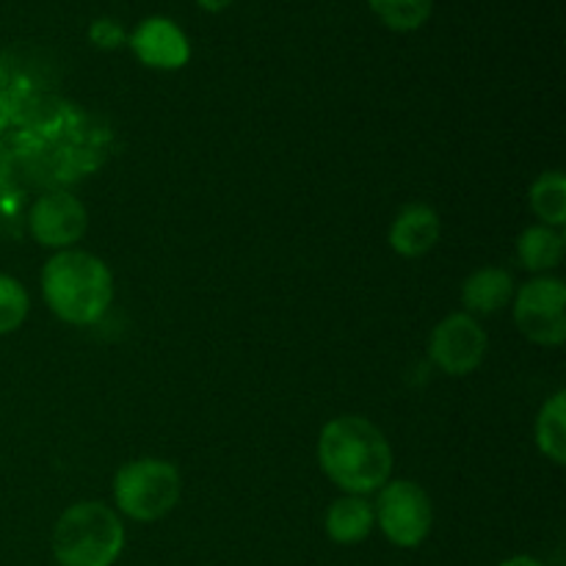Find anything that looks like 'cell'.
Here are the masks:
<instances>
[{"label": "cell", "mask_w": 566, "mask_h": 566, "mask_svg": "<svg viewBox=\"0 0 566 566\" xmlns=\"http://www.w3.org/2000/svg\"><path fill=\"white\" fill-rule=\"evenodd\" d=\"M429 354L448 376H468L486 354V335L468 313H453L431 332Z\"/></svg>", "instance_id": "52a82bcc"}, {"label": "cell", "mask_w": 566, "mask_h": 566, "mask_svg": "<svg viewBox=\"0 0 566 566\" xmlns=\"http://www.w3.org/2000/svg\"><path fill=\"white\" fill-rule=\"evenodd\" d=\"M197 3L202 6L205 11H224V9H230L235 0H197Z\"/></svg>", "instance_id": "d6986e66"}, {"label": "cell", "mask_w": 566, "mask_h": 566, "mask_svg": "<svg viewBox=\"0 0 566 566\" xmlns=\"http://www.w3.org/2000/svg\"><path fill=\"white\" fill-rule=\"evenodd\" d=\"M28 227L44 247L66 249L86 232V208L72 193H44L28 213Z\"/></svg>", "instance_id": "ba28073f"}, {"label": "cell", "mask_w": 566, "mask_h": 566, "mask_svg": "<svg viewBox=\"0 0 566 566\" xmlns=\"http://www.w3.org/2000/svg\"><path fill=\"white\" fill-rule=\"evenodd\" d=\"M321 470L348 495H370L390 481L392 451L370 420L346 415L324 426L318 440Z\"/></svg>", "instance_id": "6da1fadb"}, {"label": "cell", "mask_w": 566, "mask_h": 566, "mask_svg": "<svg viewBox=\"0 0 566 566\" xmlns=\"http://www.w3.org/2000/svg\"><path fill=\"white\" fill-rule=\"evenodd\" d=\"M374 531V506L363 495H346L326 512V534L337 545H357Z\"/></svg>", "instance_id": "7c38bea8"}, {"label": "cell", "mask_w": 566, "mask_h": 566, "mask_svg": "<svg viewBox=\"0 0 566 566\" xmlns=\"http://www.w3.org/2000/svg\"><path fill=\"white\" fill-rule=\"evenodd\" d=\"M130 48L153 70H180L191 59V44L182 28L166 17H149L130 33Z\"/></svg>", "instance_id": "9c48e42d"}, {"label": "cell", "mask_w": 566, "mask_h": 566, "mask_svg": "<svg viewBox=\"0 0 566 566\" xmlns=\"http://www.w3.org/2000/svg\"><path fill=\"white\" fill-rule=\"evenodd\" d=\"M88 39H92L97 48L114 50L125 42V31H122L119 22L114 20H94L92 28H88Z\"/></svg>", "instance_id": "ac0fdd59"}, {"label": "cell", "mask_w": 566, "mask_h": 566, "mask_svg": "<svg viewBox=\"0 0 566 566\" xmlns=\"http://www.w3.org/2000/svg\"><path fill=\"white\" fill-rule=\"evenodd\" d=\"M42 296L66 324H97L114 298V276L108 265L94 254L81 249H61L44 263Z\"/></svg>", "instance_id": "7a4b0ae2"}, {"label": "cell", "mask_w": 566, "mask_h": 566, "mask_svg": "<svg viewBox=\"0 0 566 566\" xmlns=\"http://www.w3.org/2000/svg\"><path fill=\"white\" fill-rule=\"evenodd\" d=\"M520 260L528 271L556 269L564 258V235L547 224L528 227L517 241Z\"/></svg>", "instance_id": "4fadbf2b"}, {"label": "cell", "mask_w": 566, "mask_h": 566, "mask_svg": "<svg viewBox=\"0 0 566 566\" xmlns=\"http://www.w3.org/2000/svg\"><path fill=\"white\" fill-rule=\"evenodd\" d=\"M114 501L125 517L155 523L180 501V473L164 459H138L116 473Z\"/></svg>", "instance_id": "277c9868"}, {"label": "cell", "mask_w": 566, "mask_h": 566, "mask_svg": "<svg viewBox=\"0 0 566 566\" xmlns=\"http://www.w3.org/2000/svg\"><path fill=\"white\" fill-rule=\"evenodd\" d=\"M501 566H545V564L534 556H514V558H506Z\"/></svg>", "instance_id": "ffe728a7"}, {"label": "cell", "mask_w": 566, "mask_h": 566, "mask_svg": "<svg viewBox=\"0 0 566 566\" xmlns=\"http://www.w3.org/2000/svg\"><path fill=\"white\" fill-rule=\"evenodd\" d=\"M536 446L551 462H566V396L556 392L536 418Z\"/></svg>", "instance_id": "5bb4252c"}, {"label": "cell", "mask_w": 566, "mask_h": 566, "mask_svg": "<svg viewBox=\"0 0 566 566\" xmlns=\"http://www.w3.org/2000/svg\"><path fill=\"white\" fill-rule=\"evenodd\" d=\"M514 296V280L503 269H481L468 276L462 287V302L468 315H492L506 307Z\"/></svg>", "instance_id": "8fae6325"}, {"label": "cell", "mask_w": 566, "mask_h": 566, "mask_svg": "<svg viewBox=\"0 0 566 566\" xmlns=\"http://www.w3.org/2000/svg\"><path fill=\"white\" fill-rule=\"evenodd\" d=\"M125 551V525L97 501L75 503L53 531V556L61 566H114Z\"/></svg>", "instance_id": "3957f363"}, {"label": "cell", "mask_w": 566, "mask_h": 566, "mask_svg": "<svg viewBox=\"0 0 566 566\" xmlns=\"http://www.w3.org/2000/svg\"><path fill=\"white\" fill-rule=\"evenodd\" d=\"M514 321L528 340L562 346L566 340V285L556 276L525 282L514 298Z\"/></svg>", "instance_id": "8992f818"}, {"label": "cell", "mask_w": 566, "mask_h": 566, "mask_svg": "<svg viewBox=\"0 0 566 566\" xmlns=\"http://www.w3.org/2000/svg\"><path fill=\"white\" fill-rule=\"evenodd\" d=\"M374 14L385 22L390 31H418L431 17L434 0H368Z\"/></svg>", "instance_id": "2e32d148"}, {"label": "cell", "mask_w": 566, "mask_h": 566, "mask_svg": "<svg viewBox=\"0 0 566 566\" xmlns=\"http://www.w3.org/2000/svg\"><path fill=\"white\" fill-rule=\"evenodd\" d=\"M440 241V216L429 205H409L390 227V247L403 258H420Z\"/></svg>", "instance_id": "30bf717a"}, {"label": "cell", "mask_w": 566, "mask_h": 566, "mask_svg": "<svg viewBox=\"0 0 566 566\" xmlns=\"http://www.w3.org/2000/svg\"><path fill=\"white\" fill-rule=\"evenodd\" d=\"M531 208L547 227L566 221V180L562 171H547L531 188Z\"/></svg>", "instance_id": "9a60e30c"}, {"label": "cell", "mask_w": 566, "mask_h": 566, "mask_svg": "<svg viewBox=\"0 0 566 566\" xmlns=\"http://www.w3.org/2000/svg\"><path fill=\"white\" fill-rule=\"evenodd\" d=\"M28 315V291L9 274H0V335L20 329Z\"/></svg>", "instance_id": "e0dca14e"}, {"label": "cell", "mask_w": 566, "mask_h": 566, "mask_svg": "<svg viewBox=\"0 0 566 566\" xmlns=\"http://www.w3.org/2000/svg\"><path fill=\"white\" fill-rule=\"evenodd\" d=\"M374 523L396 547H418L429 536L434 523V509L420 484L390 481L381 486L374 509Z\"/></svg>", "instance_id": "5b68a950"}]
</instances>
